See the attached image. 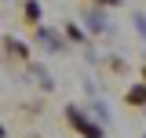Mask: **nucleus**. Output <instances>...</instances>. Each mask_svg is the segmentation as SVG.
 Here are the masks:
<instances>
[{
  "label": "nucleus",
  "instance_id": "nucleus-2",
  "mask_svg": "<svg viewBox=\"0 0 146 138\" xmlns=\"http://www.w3.org/2000/svg\"><path fill=\"white\" fill-rule=\"evenodd\" d=\"M128 102H146V87H135V91L128 95Z\"/></svg>",
  "mask_w": 146,
  "mask_h": 138
},
{
  "label": "nucleus",
  "instance_id": "nucleus-5",
  "mask_svg": "<svg viewBox=\"0 0 146 138\" xmlns=\"http://www.w3.org/2000/svg\"><path fill=\"white\" fill-rule=\"evenodd\" d=\"M0 135H4V131H0Z\"/></svg>",
  "mask_w": 146,
  "mask_h": 138
},
{
  "label": "nucleus",
  "instance_id": "nucleus-3",
  "mask_svg": "<svg viewBox=\"0 0 146 138\" xmlns=\"http://www.w3.org/2000/svg\"><path fill=\"white\" fill-rule=\"evenodd\" d=\"M88 22H91V26H95V33H102V29H106V22H102V18H99V15H91Z\"/></svg>",
  "mask_w": 146,
  "mask_h": 138
},
{
  "label": "nucleus",
  "instance_id": "nucleus-1",
  "mask_svg": "<svg viewBox=\"0 0 146 138\" xmlns=\"http://www.w3.org/2000/svg\"><path fill=\"white\" fill-rule=\"evenodd\" d=\"M70 120L77 124V127H80V131H84V135H88V138H99V131H95V127H91V124L84 120V116H80V113H73V109H70Z\"/></svg>",
  "mask_w": 146,
  "mask_h": 138
},
{
  "label": "nucleus",
  "instance_id": "nucleus-4",
  "mask_svg": "<svg viewBox=\"0 0 146 138\" xmlns=\"http://www.w3.org/2000/svg\"><path fill=\"white\" fill-rule=\"evenodd\" d=\"M102 4H121V0H102Z\"/></svg>",
  "mask_w": 146,
  "mask_h": 138
}]
</instances>
